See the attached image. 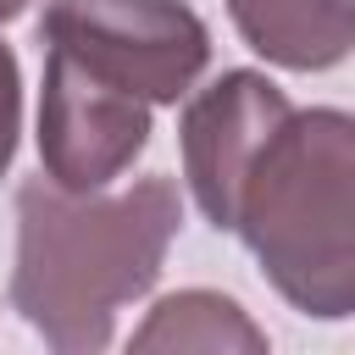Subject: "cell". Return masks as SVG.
I'll use <instances>...</instances> for the list:
<instances>
[{
    "label": "cell",
    "mask_w": 355,
    "mask_h": 355,
    "mask_svg": "<svg viewBox=\"0 0 355 355\" xmlns=\"http://www.w3.org/2000/svg\"><path fill=\"white\" fill-rule=\"evenodd\" d=\"M150 144V105L44 50L39 78V172L67 194L111 189Z\"/></svg>",
    "instance_id": "4"
},
{
    "label": "cell",
    "mask_w": 355,
    "mask_h": 355,
    "mask_svg": "<svg viewBox=\"0 0 355 355\" xmlns=\"http://www.w3.org/2000/svg\"><path fill=\"white\" fill-rule=\"evenodd\" d=\"M233 233L300 316H355V111L288 105L244 166Z\"/></svg>",
    "instance_id": "2"
},
{
    "label": "cell",
    "mask_w": 355,
    "mask_h": 355,
    "mask_svg": "<svg viewBox=\"0 0 355 355\" xmlns=\"http://www.w3.org/2000/svg\"><path fill=\"white\" fill-rule=\"evenodd\" d=\"M183 227V194L166 172L128 189L67 194L44 172L17 189L11 311L61 355H100L116 316L161 283L166 250Z\"/></svg>",
    "instance_id": "1"
},
{
    "label": "cell",
    "mask_w": 355,
    "mask_h": 355,
    "mask_svg": "<svg viewBox=\"0 0 355 355\" xmlns=\"http://www.w3.org/2000/svg\"><path fill=\"white\" fill-rule=\"evenodd\" d=\"M227 17L283 72H327L355 55V0H227Z\"/></svg>",
    "instance_id": "6"
},
{
    "label": "cell",
    "mask_w": 355,
    "mask_h": 355,
    "mask_svg": "<svg viewBox=\"0 0 355 355\" xmlns=\"http://www.w3.org/2000/svg\"><path fill=\"white\" fill-rule=\"evenodd\" d=\"M17 139H22V67L17 50L0 39V178L17 161Z\"/></svg>",
    "instance_id": "8"
},
{
    "label": "cell",
    "mask_w": 355,
    "mask_h": 355,
    "mask_svg": "<svg viewBox=\"0 0 355 355\" xmlns=\"http://www.w3.org/2000/svg\"><path fill=\"white\" fill-rule=\"evenodd\" d=\"M283 116H288V94L255 67H227L205 89L183 94V116H178L183 178L216 233H233V200L244 166Z\"/></svg>",
    "instance_id": "5"
},
{
    "label": "cell",
    "mask_w": 355,
    "mask_h": 355,
    "mask_svg": "<svg viewBox=\"0 0 355 355\" xmlns=\"http://www.w3.org/2000/svg\"><path fill=\"white\" fill-rule=\"evenodd\" d=\"M133 349H244V355H261L272 338H266V327H255L250 322V311L233 300V294H222V288H178V294H161L155 305H150V316L133 327V338H128Z\"/></svg>",
    "instance_id": "7"
},
{
    "label": "cell",
    "mask_w": 355,
    "mask_h": 355,
    "mask_svg": "<svg viewBox=\"0 0 355 355\" xmlns=\"http://www.w3.org/2000/svg\"><path fill=\"white\" fill-rule=\"evenodd\" d=\"M39 44L144 105H178L211 67V28L183 0H44Z\"/></svg>",
    "instance_id": "3"
},
{
    "label": "cell",
    "mask_w": 355,
    "mask_h": 355,
    "mask_svg": "<svg viewBox=\"0 0 355 355\" xmlns=\"http://www.w3.org/2000/svg\"><path fill=\"white\" fill-rule=\"evenodd\" d=\"M28 11V0H0V22H11V17H22Z\"/></svg>",
    "instance_id": "9"
}]
</instances>
